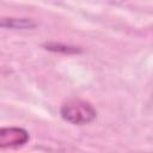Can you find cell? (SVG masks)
<instances>
[{
    "instance_id": "277c9868",
    "label": "cell",
    "mask_w": 153,
    "mask_h": 153,
    "mask_svg": "<svg viewBox=\"0 0 153 153\" xmlns=\"http://www.w3.org/2000/svg\"><path fill=\"white\" fill-rule=\"evenodd\" d=\"M43 47L47 50L54 51V53H62V54H79V53H81V49L79 47L68 45V44H63V43H56V42L44 43Z\"/></svg>"
},
{
    "instance_id": "6da1fadb",
    "label": "cell",
    "mask_w": 153,
    "mask_h": 153,
    "mask_svg": "<svg viewBox=\"0 0 153 153\" xmlns=\"http://www.w3.org/2000/svg\"><path fill=\"white\" fill-rule=\"evenodd\" d=\"M61 117L74 126H85L93 122L97 117V110L86 100L71 99L60 109Z\"/></svg>"
},
{
    "instance_id": "3957f363",
    "label": "cell",
    "mask_w": 153,
    "mask_h": 153,
    "mask_svg": "<svg viewBox=\"0 0 153 153\" xmlns=\"http://www.w3.org/2000/svg\"><path fill=\"white\" fill-rule=\"evenodd\" d=\"M0 26L6 30H32L37 26V23L30 18L4 17L0 20Z\"/></svg>"
},
{
    "instance_id": "7a4b0ae2",
    "label": "cell",
    "mask_w": 153,
    "mask_h": 153,
    "mask_svg": "<svg viewBox=\"0 0 153 153\" xmlns=\"http://www.w3.org/2000/svg\"><path fill=\"white\" fill-rule=\"evenodd\" d=\"M30 139L29 133L19 127H2L0 129V147L16 148L25 145Z\"/></svg>"
}]
</instances>
